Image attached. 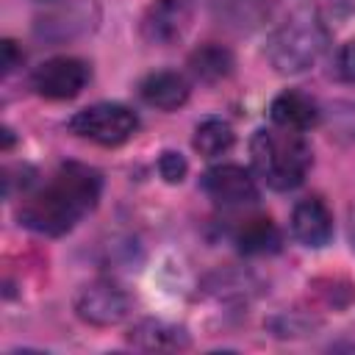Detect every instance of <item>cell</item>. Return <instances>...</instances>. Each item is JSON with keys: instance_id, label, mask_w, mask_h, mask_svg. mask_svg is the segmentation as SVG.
I'll list each match as a JSON object with an SVG mask.
<instances>
[{"instance_id": "cell-1", "label": "cell", "mask_w": 355, "mask_h": 355, "mask_svg": "<svg viewBox=\"0 0 355 355\" xmlns=\"http://www.w3.org/2000/svg\"><path fill=\"white\" fill-rule=\"evenodd\" d=\"M103 191V178L86 164H61L44 186L31 191L19 205V222L42 236L69 233L89 211H94Z\"/></svg>"}, {"instance_id": "cell-2", "label": "cell", "mask_w": 355, "mask_h": 355, "mask_svg": "<svg viewBox=\"0 0 355 355\" xmlns=\"http://www.w3.org/2000/svg\"><path fill=\"white\" fill-rule=\"evenodd\" d=\"M250 161L255 175L275 191H291L297 189L311 164L313 153L302 133L286 130V128H261L250 139Z\"/></svg>"}, {"instance_id": "cell-3", "label": "cell", "mask_w": 355, "mask_h": 355, "mask_svg": "<svg viewBox=\"0 0 355 355\" xmlns=\"http://www.w3.org/2000/svg\"><path fill=\"white\" fill-rule=\"evenodd\" d=\"M327 42H330L327 28L316 14H294L272 33L266 44V55L277 72L297 75L319 61Z\"/></svg>"}, {"instance_id": "cell-4", "label": "cell", "mask_w": 355, "mask_h": 355, "mask_svg": "<svg viewBox=\"0 0 355 355\" xmlns=\"http://www.w3.org/2000/svg\"><path fill=\"white\" fill-rule=\"evenodd\" d=\"M69 130L86 141L116 147L139 130V116L122 103H94L69 119Z\"/></svg>"}, {"instance_id": "cell-5", "label": "cell", "mask_w": 355, "mask_h": 355, "mask_svg": "<svg viewBox=\"0 0 355 355\" xmlns=\"http://www.w3.org/2000/svg\"><path fill=\"white\" fill-rule=\"evenodd\" d=\"M89 78H92V69L86 61L75 55H55V58L42 61L33 69L31 86L36 94L47 100H72L86 89Z\"/></svg>"}, {"instance_id": "cell-6", "label": "cell", "mask_w": 355, "mask_h": 355, "mask_svg": "<svg viewBox=\"0 0 355 355\" xmlns=\"http://www.w3.org/2000/svg\"><path fill=\"white\" fill-rule=\"evenodd\" d=\"M191 14H194L191 0H153L139 22L141 39L158 47L175 44L189 31Z\"/></svg>"}, {"instance_id": "cell-7", "label": "cell", "mask_w": 355, "mask_h": 355, "mask_svg": "<svg viewBox=\"0 0 355 355\" xmlns=\"http://www.w3.org/2000/svg\"><path fill=\"white\" fill-rule=\"evenodd\" d=\"M128 308H130L128 294L111 280H94V283L83 286L75 297L78 316L89 324H97V327H108V324L122 322L128 316Z\"/></svg>"}, {"instance_id": "cell-8", "label": "cell", "mask_w": 355, "mask_h": 355, "mask_svg": "<svg viewBox=\"0 0 355 355\" xmlns=\"http://www.w3.org/2000/svg\"><path fill=\"white\" fill-rule=\"evenodd\" d=\"M202 191L216 205H225V208H239V205H250V202L258 200L255 178L239 164L211 166L202 175Z\"/></svg>"}, {"instance_id": "cell-9", "label": "cell", "mask_w": 355, "mask_h": 355, "mask_svg": "<svg viewBox=\"0 0 355 355\" xmlns=\"http://www.w3.org/2000/svg\"><path fill=\"white\" fill-rule=\"evenodd\" d=\"M291 233L305 247H324L333 239V214L319 197H305L291 211Z\"/></svg>"}, {"instance_id": "cell-10", "label": "cell", "mask_w": 355, "mask_h": 355, "mask_svg": "<svg viewBox=\"0 0 355 355\" xmlns=\"http://www.w3.org/2000/svg\"><path fill=\"white\" fill-rule=\"evenodd\" d=\"M269 116H272V125H277V128L305 133V130L319 125L322 108L311 94L297 92V89H286L272 100Z\"/></svg>"}, {"instance_id": "cell-11", "label": "cell", "mask_w": 355, "mask_h": 355, "mask_svg": "<svg viewBox=\"0 0 355 355\" xmlns=\"http://www.w3.org/2000/svg\"><path fill=\"white\" fill-rule=\"evenodd\" d=\"M189 80L186 75L175 72V69H158V72H150L141 83H139V94L147 105L153 108H161V111H175L180 108L186 100H189Z\"/></svg>"}, {"instance_id": "cell-12", "label": "cell", "mask_w": 355, "mask_h": 355, "mask_svg": "<svg viewBox=\"0 0 355 355\" xmlns=\"http://www.w3.org/2000/svg\"><path fill=\"white\" fill-rule=\"evenodd\" d=\"M236 244L247 255H269V252L280 250L283 233H280V227L269 216H250V219H244L239 225Z\"/></svg>"}, {"instance_id": "cell-13", "label": "cell", "mask_w": 355, "mask_h": 355, "mask_svg": "<svg viewBox=\"0 0 355 355\" xmlns=\"http://www.w3.org/2000/svg\"><path fill=\"white\" fill-rule=\"evenodd\" d=\"M189 72L202 83H216L233 72V53L222 44H202L189 55Z\"/></svg>"}, {"instance_id": "cell-14", "label": "cell", "mask_w": 355, "mask_h": 355, "mask_svg": "<svg viewBox=\"0 0 355 355\" xmlns=\"http://www.w3.org/2000/svg\"><path fill=\"white\" fill-rule=\"evenodd\" d=\"M130 344L139 349H186L189 336L183 327H172L164 322H141L130 330Z\"/></svg>"}, {"instance_id": "cell-15", "label": "cell", "mask_w": 355, "mask_h": 355, "mask_svg": "<svg viewBox=\"0 0 355 355\" xmlns=\"http://www.w3.org/2000/svg\"><path fill=\"white\" fill-rule=\"evenodd\" d=\"M233 141H236V133L225 119L208 116L194 128V150L200 155H205V158L225 155L233 147Z\"/></svg>"}, {"instance_id": "cell-16", "label": "cell", "mask_w": 355, "mask_h": 355, "mask_svg": "<svg viewBox=\"0 0 355 355\" xmlns=\"http://www.w3.org/2000/svg\"><path fill=\"white\" fill-rule=\"evenodd\" d=\"M158 172H161V178L166 183H180L186 178V172H189V164H186V158L180 153L164 150L161 158H158Z\"/></svg>"}, {"instance_id": "cell-17", "label": "cell", "mask_w": 355, "mask_h": 355, "mask_svg": "<svg viewBox=\"0 0 355 355\" xmlns=\"http://www.w3.org/2000/svg\"><path fill=\"white\" fill-rule=\"evenodd\" d=\"M333 72L338 80L344 83H355V42H347L336 50V58H333Z\"/></svg>"}, {"instance_id": "cell-18", "label": "cell", "mask_w": 355, "mask_h": 355, "mask_svg": "<svg viewBox=\"0 0 355 355\" xmlns=\"http://www.w3.org/2000/svg\"><path fill=\"white\" fill-rule=\"evenodd\" d=\"M22 55H17V47H14V42L11 39H6L3 42V69L6 72H11L14 67H17V61H19Z\"/></svg>"}, {"instance_id": "cell-19", "label": "cell", "mask_w": 355, "mask_h": 355, "mask_svg": "<svg viewBox=\"0 0 355 355\" xmlns=\"http://www.w3.org/2000/svg\"><path fill=\"white\" fill-rule=\"evenodd\" d=\"M347 108H349V111H341V114H338V116H341V130L355 136V105L349 103Z\"/></svg>"}]
</instances>
